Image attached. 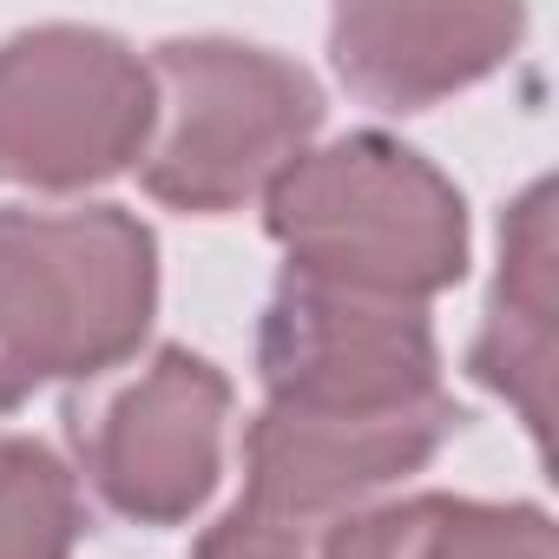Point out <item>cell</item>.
<instances>
[{"mask_svg": "<svg viewBox=\"0 0 559 559\" xmlns=\"http://www.w3.org/2000/svg\"><path fill=\"white\" fill-rule=\"evenodd\" d=\"M461 428L467 408L454 395H428L415 408H382V415L263 402L257 421L243 428V500L330 526L336 513L362 507L402 474H421Z\"/></svg>", "mask_w": 559, "mask_h": 559, "instance_id": "7", "label": "cell"}, {"mask_svg": "<svg viewBox=\"0 0 559 559\" xmlns=\"http://www.w3.org/2000/svg\"><path fill=\"white\" fill-rule=\"evenodd\" d=\"M21 402H27V389H21V382L8 376V362H0V415H14Z\"/></svg>", "mask_w": 559, "mask_h": 559, "instance_id": "14", "label": "cell"}, {"mask_svg": "<svg viewBox=\"0 0 559 559\" xmlns=\"http://www.w3.org/2000/svg\"><path fill=\"white\" fill-rule=\"evenodd\" d=\"M520 34L526 14L493 0H356L330 21V60L362 106L421 112L507 67Z\"/></svg>", "mask_w": 559, "mask_h": 559, "instance_id": "8", "label": "cell"}, {"mask_svg": "<svg viewBox=\"0 0 559 559\" xmlns=\"http://www.w3.org/2000/svg\"><path fill=\"white\" fill-rule=\"evenodd\" d=\"M152 67L99 27H27L0 47V185L86 191L145 158Z\"/></svg>", "mask_w": 559, "mask_h": 559, "instance_id": "4", "label": "cell"}, {"mask_svg": "<svg viewBox=\"0 0 559 559\" xmlns=\"http://www.w3.org/2000/svg\"><path fill=\"white\" fill-rule=\"evenodd\" d=\"M435 520V493H408V500H382V507H349L323 526L317 559H415L421 533Z\"/></svg>", "mask_w": 559, "mask_h": 559, "instance_id": "12", "label": "cell"}, {"mask_svg": "<svg viewBox=\"0 0 559 559\" xmlns=\"http://www.w3.org/2000/svg\"><path fill=\"white\" fill-rule=\"evenodd\" d=\"M158 310V237L119 204L0 211V362L21 389L99 382Z\"/></svg>", "mask_w": 559, "mask_h": 559, "instance_id": "2", "label": "cell"}, {"mask_svg": "<svg viewBox=\"0 0 559 559\" xmlns=\"http://www.w3.org/2000/svg\"><path fill=\"white\" fill-rule=\"evenodd\" d=\"M552 185L539 178L500 230V276L487 297V323L474 336V382H487L500 402H513V415L526 421V435L546 448L552 428V343H559V297H552Z\"/></svg>", "mask_w": 559, "mask_h": 559, "instance_id": "9", "label": "cell"}, {"mask_svg": "<svg viewBox=\"0 0 559 559\" xmlns=\"http://www.w3.org/2000/svg\"><path fill=\"white\" fill-rule=\"evenodd\" d=\"M317 539H323V526H310V520L237 500L217 526H204L191 559H317Z\"/></svg>", "mask_w": 559, "mask_h": 559, "instance_id": "13", "label": "cell"}, {"mask_svg": "<svg viewBox=\"0 0 559 559\" xmlns=\"http://www.w3.org/2000/svg\"><path fill=\"white\" fill-rule=\"evenodd\" d=\"M263 230L290 257V276L395 304H428L467 270V204L454 178L389 132L304 152L263 191Z\"/></svg>", "mask_w": 559, "mask_h": 559, "instance_id": "1", "label": "cell"}, {"mask_svg": "<svg viewBox=\"0 0 559 559\" xmlns=\"http://www.w3.org/2000/svg\"><path fill=\"white\" fill-rule=\"evenodd\" d=\"M230 382L198 349H152L126 382L93 389L67 408L73 474L93 500L132 526L191 520L224 474Z\"/></svg>", "mask_w": 559, "mask_h": 559, "instance_id": "5", "label": "cell"}, {"mask_svg": "<svg viewBox=\"0 0 559 559\" xmlns=\"http://www.w3.org/2000/svg\"><path fill=\"white\" fill-rule=\"evenodd\" d=\"M86 520L80 474L47 441L0 428V559H73Z\"/></svg>", "mask_w": 559, "mask_h": 559, "instance_id": "10", "label": "cell"}, {"mask_svg": "<svg viewBox=\"0 0 559 559\" xmlns=\"http://www.w3.org/2000/svg\"><path fill=\"white\" fill-rule=\"evenodd\" d=\"M257 376L263 395L284 408H343V415H382L448 395L441 343L421 304L336 290L290 270L270 290L257 323Z\"/></svg>", "mask_w": 559, "mask_h": 559, "instance_id": "6", "label": "cell"}, {"mask_svg": "<svg viewBox=\"0 0 559 559\" xmlns=\"http://www.w3.org/2000/svg\"><path fill=\"white\" fill-rule=\"evenodd\" d=\"M415 559H559V533L546 507L526 500H461L435 493V520Z\"/></svg>", "mask_w": 559, "mask_h": 559, "instance_id": "11", "label": "cell"}, {"mask_svg": "<svg viewBox=\"0 0 559 559\" xmlns=\"http://www.w3.org/2000/svg\"><path fill=\"white\" fill-rule=\"evenodd\" d=\"M152 139L139 178L158 204L191 217L243 211L284 178L323 132V86L243 40H165L152 60Z\"/></svg>", "mask_w": 559, "mask_h": 559, "instance_id": "3", "label": "cell"}]
</instances>
